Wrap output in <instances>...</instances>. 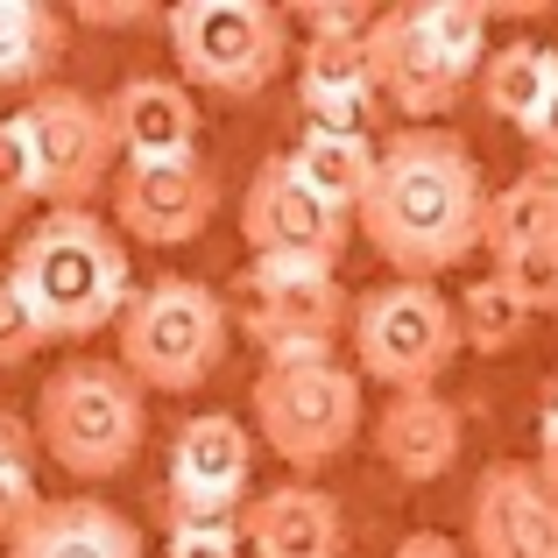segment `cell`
I'll return each mask as SVG.
<instances>
[{
  "label": "cell",
  "instance_id": "6da1fadb",
  "mask_svg": "<svg viewBox=\"0 0 558 558\" xmlns=\"http://www.w3.org/2000/svg\"><path fill=\"white\" fill-rule=\"evenodd\" d=\"M354 227L403 283H432V276L460 269L488 241V184H481L474 149L452 128H396L381 142Z\"/></svg>",
  "mask_w": 558,
  "mask_h": 558
},
{
  "label": "cell",
  "instance_id": "7a4b0ae2",
  "mask_svg": "<svg viewBox=\"0 0 558 558\" xmlns=\"http://www.w3.org/2000/svg\"><path fill=\"white\" fill-rule=\"evenodd\" d=\"M8 276L50 340H93V332L121 326L128 298H135L128 247L99 213H43L36 227H22Z\"/></svg>",
  "mask_w": 558,
  "mask_h": 558
},
{
  "label": "cell",
  "instance_id": "3957f363",
  "mask_svg": "<svg viewBox=\"0 0 558 558\" xmlns=\"http://www.w3.org/2000/svg\"><path fill=\"white\" fill-rule=\"evenodd\" d=\"M142 438H149V403L142 381L121 361L71 354L64 368L36 389V446L64 466L71 481H113L135 466Z\"/></svg>",
  "mask_w": 558,
  "mask_h": 558
},
{
  "label": "cell",
  "instance_id": "277c9868",
  "mask_svg": "<svg viewBox=\"0 0 558 558\" xmlns=\"http://www.w3.org/2000/svg\"><path fill=\"white\" fill-rule=\"evenodd\" d=\"M121 368L156 396H191L198 381H213V368L227 361L233 340V312L213 283L198 276H156V283H135L121 312Z\"/></svg>",
  "mask_w": 558,
  "mask_h": 558
},
{
  "label": "cell",
  "instance_id": "5b68a950",
  "mask_svg": "<svg viewBox=\"0 0 558 558\" xmlns=\"http://www.w3.org/2000/svg\"><path fill=\"white\" fill-rule=\"evenodd\" d=\"M170 57H178L184 85L219 99H255L283 78L290 50V14L269 0H184L163 14Z\"/></svg>",
  "mask_w": 558,
  "mask_h": 558
},
{
  "label": "cell",
  "instance_id": "8992f818",
  "mask_svg": "<svg viewBox=\"0 0 558 558\" xmlns=\"http://www.w3.org/2000/svg\"><path fill=\"white\" fill-rule=\"evenodd\" d=\"M354 375L381 381L389 396L438 389V375L466 354L460 347V304L438 283H375L368 298H354Z\"/></svg>",
  "mask_w": 558,
  "mask_h": 558
},
{
  "label": "cell",
  "instance_id": "52a82bcc",
  "mask_svg": "<svg viewBox=\"0 0 558 558\" xmlns=\"http://www.w3.org/2000/svg\"><path fill=\"white\" fill-rule=\"evenodd\" d=\"M247 396H255V438L290 474H318L361 438V375L340 354L298 361V368H262Z\"/></svg>",
  "mask_w": 558,
  "mask_h": 558
},
{
  "label": "cell",
  "instance_id": "ba28073f",
  "mask_svg": "<svg viewBox=\"0 0 558 558\" xmlns=\"http://www.w3.org/2000/svg\"><path fill=\"white\" fill-rule=\"evenodd\" d=\"M14 121H22V142H28L43 213H93L99 191H113L121 142H113L107 99L78 93V85H43V93H28V107Z\"/></svg>",
  "mask_w": 558,
  "mask_h": 558
},
{
  "label": "cell",
  "instance_id": "9c48e42d",
  "mask_svg": "<svg viewBox=\"0 0 558 558\" xmlns=\"http://www.w3.org/2000/svg\"><path fill=\"white\" fill-rule=\"evenodd\" d=\"M247 474H255V432L227 410H198L170 438L163 481V531L170 537H241Z\"/></svg>",
  "mask_w": 558,
  "mask_h": 558
},
{
  "label": "cell",
  "instance_id": "30bf717a",
  "mask_svg": "<svg viewBox=\"0 0 558 558\" xmlns=\"http://www.w3.org/2000/svg\"><path fill=\"white\" fill-rule=\"evenodd\" d=\"M247 304L241 326L262 347V368H298V361H332L340 332L354 326L340 276L312 269V262H247L241 276Z\"/></svg>",
  "mask_w": 558,
  "mask_h": 558
},
{
  "label": "cell",
  "instance_id": "8fae6325",
  "mask_svg": "<svg viewBox=\"0 0 558 558\" xmlns=\"http://www.w3.org/2000/svg\"><path fill=\"white\" fill-rule=\"evenodd\" d=\"M241 241L255 262H312V269H340L347 241H354V219L332 213L312 184H298V170L283 156L247 178L241 191Z\"/></svg>",
  "mask_w": 558,
  "mask_h": 558
},
{
  "label": "cell",
  "instance_id": "7c38bea8",
  "mask_svg": "<svg viewBox=\"0 0 558 558\" xmlns=\"http://www.w3.org/2000/svg\"><path fill=\"white\" fill-rule=\"evenodd\" d=\"M219 213V170L205 156H178V163H121L113 178V227L142 247H184L213 227Z\"/></svg>",
  "mask_w": 558,
  "mask_h": 558
},
{
  "label": "cell",
  "instance_id": "4fadbf2b",
  "mask_svg": "<svg viewBox=\"0 0 558 558\" xmlns=\"http://www.w3.org/2000/svg\"><path fill=\"white\" fill-rule=\"evenodd\" d=\"M466 558H558V488L531 460H495L474 481Z\"/></svg>",
  "mask_w": 558,
  "mask_h": 558
},
{
  "label": "cell",
  "instance_id": "5bb4252c",
  "mask_svg": "<svg viewBox=\"0 0 558 558\" xmlns=\"http://www.w3.org/2000/svg\"><path fill=\"white\" fill-rule=\"evenodd\" d=\"M368 57H375V93L396 113H410V128H438V113H452V99L466 93V78L424 36L417 8H381L368 28Z\"/></svg>",
  "mask_w": 558,
  "mask_h": 558
},
{
  "label": "cell",
  "instance_id": "9a60e30c",
  "mask_svg": "<svg viewBox=\"0 0 558 558\" xmlns=\"http://www.w3.org/2000/svg\"><path fill=\"white\" fill-rule=\"evenodd\" d=\"M113 142H121V163H178V156H198V99H191L184 78H163V71H142V78H121L107 99Z\"/></svg>",
  "mask_w": 558,
  "mask_h": 558
},
{
  "label": "cell",
  "instance_id": "2e32d148",
  "mask_svg": "<svg viewBox=\"0 0 558 558\" xmlns=\"http://www.w3.org/2000/svg\"><path fill=\"white\" fill-rule=\"evenodd\" d=\"M241 551L247 558H347V517L326 488L283 481L255 495L241 517Z\"/></svg>",
  "mask_w": 558,
  "mask_h": 558
},
{
  "label": "cell",
  "instance_id": "e0dca14e",
  "mask_svg": "<svg viewBox=\"0 0 558 558\" xmlns=\"http://www.w3.org/2000/svg\"><path fill=\"white\" fill-rule=\"evenodd\" d=\"M298 99H304V128H326V135H368V113L381 107L368 36L298 43Z\"/></svg>",
  "mask_w": 558,
  "mask_h": 558
},
{
  "label": "cell",
  "instance_id": "ac0fdd59",
  "mask_svg": "<svg viewBox=\"0 0 558 558\" xmlns=\"http://www.w3.org/2000/svg\"><path fill=\"white\" fill-rule=\"evenodd\" d=\"M460 410L446 403L438 389H410V396H389L375 417V452L381 466H389L396 481H410V488H424V481L452 474V460H460Z\"/></svg>",
  "mask_w": 558,
  "mask_h": 558
},
{
  "label": "cell",
  "instance_id": "d6986e66",
  "mask_svg": "<svg viewBox=\"0 0 558 558\" xmlns=\"http://www.w3.org/2000/svg\"><path fill=\"white\" fill-rule=\"evenodd\" d=\"M8 558H149V551H142V531L113 502H99V495H57L8 545Z\"/></svg>",
  "mask_w": 558,
  "mask_h": 558
},
{
  "label": "cell",
  "instance_id": "ffe728a7",
  "mask_svg": "<svg viewBox=\"0 0 558 558\" xmlns=\"http://www.w3.org/2000/svg\"><path fill=\"white\" fill-rule=\"evenodd\" d=\"M558 99V50L545 43H502L481 64V107L502 113L517 135H537V121L551 113Z\"/></svg>",
  "mask_w": 558,
  "mask_h": 558
},
{
  "label": "cell",
  "instance_id": "44dd1931",
  "mask_svg": "<svg viewBox=\"0 0 558 558\" xmlns=\"http://www.w3.org/2000/svg\"><path fill=\"white\" fill-rule=\"evenodd\" d=\"M283 163L298 170V184H312L318 198L332 205V213L354 219L361 198H368V184H375L381 142H375V135H326V128H304L298 149H290Z\"/></svg>",
  "mask_w": 558,
  "mask_h": 558
},
{
  "label": "cell",
  "instance_id": "7402d4cb",
  "mask_svg": "<svg viewBox=\"0 0 558 558\" xmlns=\"http://www.w3.org/2000/svg\"><path fill=\"white\" fill-rule=\"evenodd\" d=\"M488 247L495 262L523 255V247H558V178L551 170H523L488 198Z\"/></svg>",
  "mask_w": 558,
  "mask_h": 558
},
{
  "label": "cell",
  "instance_id": "603a6c76",
  "mask_svg": "<svg viewBox=\"0 0 558 558\" xmlns=\"http://www.w3.org/2000/svg\"><path fill=\"white\" fill-rule=\"evenodd\" d=\"M64 57V14L43 0H0V85H36Z\"/></svg>",
  "mask_w": 558,
  "mask_h": 558
},
{
  "label": "cell",
  "instance_id": "cb8c5ba5",
  "mask_svg": "<svg viewBox=\"0 0 558 558\" xmlns=\"http://www.w3.org/2000/svg\"><path fill=\"white\" fill-rule=\"evenodd\" d=\"M523 326H531V312H523V298L502 276L466 283V298H460V347L466 354H509L523 340Z\"/></svg>",
  "mask_w": 558,
  "mask_h": 558
},
{
  "label": "cell",
  "instance_id": "d4e9b609",
  "mask_svg": "<svg viewBox=\"0 0 558 558\" xmlns=\"http://www.w3.org/2000/svg\"><path fill=\"white\" fill-rule=\"evenodd\" d=\"M417 22L460 78H481V64H488V8L481 0H417Z\"/></svg>",
  "mask_w": 558,
  "mask_h": 558
},
{
  "label": "cell",
  "instance_id": "484cf974",
  "mask_svg": "<svg viewBox=\"0 0 558 558\" xmlns=\"http://www.w3.org/2000/svg\"><path fill=\"white\" fill-rule=\"evenodd\" d=\"M28 205H36L28 142H22V121H14V113H0V233L28 227Z\"/></svg>",
  "mask_w": 558,
  "mask_h": 558
},
{
  "label": "cell",
  "instance_id": "4316f807",
  "mask_svg": "<svg viewBox=\"0 0 558 558\" xmlns=\"http://www.w3.org/2000/svg\"><path fill=\"white\" fill-rule=\"evenodd\" d=\"M495 276H502L509 290L523 298V312H551L558 318V247H523V255H502L495 262Z\"/></svg>",
  "mask_w": 558,
  "mask_h": 558
},
{
  "label": "cell",
  "instance_id": "83f0119b",
  "mask_svg": "<svg viewBox=\"0 0 558 558\" xmlns=\"http://www.w3.org/2000/svg\"><path fill=\"white\" fill-rule=\"evenodd\" d=\"M43 347H50V332H43V318L28 312V298L14 290V276L0 269V368H22V361H36Z\"/></svg>",
  "mask_w": 558,
  "mask_h": 558
},
{
  "label": "cell",
  "instance_id": "f1b7e54d",
  "mask_svg": "<svg viewBox=\"0 0 558 558\" xmlns=\"http://www.w3.org/2000/svg\"><path fill=\"white\" fill-rule=\"evenodd\" d=\"M43 502H50V495L36 488V466H0V537H8V545L36 523Z\"/></svg>",
  "mask_w": 558,
  "mask_h": 558
},
{
  "label": "cell",
  "instance_id": "f546056e",
  "mask_svg": "<svg viewBox=\"0 0 558 558\" xmlns=\"http://www.w3.org/2000/svg\"><path fill=\"white\" fill-rule=\"evenodd\" d=\"M78 22L93 28H135V22H156V8H142V0H78Z\"/></svg>",
  "mask_w": 558,
  "mask_h": 558
},
{
  "label": "cell",
  "instance_id": "4dcf8cb0",
  "mask_svg": "<svg viewBox=\"0 0 558 558\" xmlns=\"http://www.w3.org/2000/svg\"><path fill=\"white\" fill-rule=\"evenodd\" d=\"M28 460H36V424L0 410V466H28Z\"/></svg>",
  "mask_w": 558,
  "mask_h": 558
},
{
  "label": "cell",
  "instance_id": "1f68e13d",
  "mask_svg": "<svg viewBox=\"0 0 558 558\" xmlns=\"http://www.w3.org/2000/svg\"><path fill=\"white\" fill-rule=\"evenodd\" d=\"M163 558H247L241 537H170Z\"/></svg>",
  "mask_w": 558,
  "mask_h": 558
},
{
  "label": "cell",
  "instance_id": "d6a6232c",
  "mask_svg": "<svg viewBox=\"0 0 558 558\" xmlns=\"http://www.w3.org/2000/svg\"><path fill=\"white\" fill-rule=\"evenodd\" d=\"M389 558H466L460 545H452V537H438V531H410L403 545H396Z\"/></svg>",
  "mask_w": 558,
  "mask_h": 558
},
{
  "label": "cell",
  "instance_id": "836d02e7",
  "mask_svg": "<svg viewBox=\"0 0 558 558\" xmlns=\"http://www.w3.org/2000/svg\"><path fill=\"white\" fill-rule=\"evenodd\" d=\"M531 466L558 488V417H537V460H531Z\"/></svg>",
  "mask_w": 558,
  "mask_h": 558
},
{
  "label": "cell",
  "instance_id": "e575fe53",
  "mask_svg": "<svg viewBox=\"0 0 558 558\" xmlns=\"http://www.w3.org/2000/svg\"><path fill=\"white\" fill-rule=\"evenodd\" d=\"M531 149H537V170H551V178H558V99H551V113H545V121H537Z\"/></svg>",
  "mask_w": 558,
  "mask_h": 558
},
{
  "label": "cell",
  "instance_id": "d590c367",
  "mask_svg": "<svg viewBox=\"0 0 558 558\" xmlns=\"http://www.w3.org/2000/svg\"><path fill=\"white\" fill-rule=\"evenodd\" d=\"M537 417H558V375H545V389H537Z\"/></svg>",
  "mask_w": 558,
  "mask_h": 558
}]
</instances>
